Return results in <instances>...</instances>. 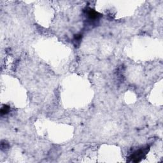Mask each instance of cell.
I'll return each instance as SVG.
<instances>
[{"label":"cell","mask_w":163,"mask_h":163,"mask_svg":"<svg viewBox=\"0 0 163 163\" xmlns=\"http://www.w3.org/2000/svg\"><path fill=\"white\" fill-rule=\"evenodd\" d=\"M145 154H146L145 151L142 149H140L138 151L135 152L133 153V155L131 156V161L135 162H140L141 161V159L143 157L144 155H145Z\"/></svg>","instance_id":"cell-1"},{"label":"cell","mask_w":163,"mask_h":163,"mask_svg":"<svg viewBox=\"0 0 163 163\" xmlns=\"http://www.w3.org/2000/svg\"><path fill=\"white\" fill-rule=\"evenodd\" d=\"M87 16L90 20H96L99 17H100V15L97 12H96L95 10L91 9L87 10Z\"/></svg>","instance_id":"cell-2"},{"label":"cell","mask_w":163,"mask_h":163,"mask_svg":"<svg viewBox=\"0 0 163 163\" xmlns=\"http://www.w3.org/2000/svg\"><path fill=\"white\" fill-rule=\"evenodd\" d=\"M9 111H10L9 106H8L7 105H4L2 107V108L1 110V115H5L8 113L9 112Z\"/></svg>","instance_id":"cell-3"}]
</instances>
